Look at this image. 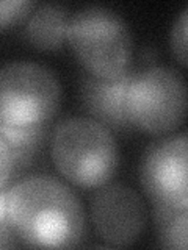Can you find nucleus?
<instances>
[{"mask_svg": "<svg viewBox=\"0 0 188 250\" xmlns=\"http://www.w3.org/2000/svg\"><path fill=\"white\" fill-rule=\"evenodd\" d=\"M6 219L22 244L44 249L75 247L85 234L82 202L50 175H31L8 188Z\"/></svg>", "mask_w": 188, "mask_h": 250, "instance_id": "f257e3e1", "label": "nucleus"}, {"mask_svg": "<svg viewBox=\"0 0 188 250\" xmlns=\"http://www.w3.org/2000/svg\"><path fill=\"white\" fill-rule=\"evenodd\" d=\"M52 160L68 182L80 188L104 186L119 161L112 130L91 117L63 119L52 133Z\"/></svg>", "mask_w": 188, "mask_h": 250, "instance_id": "f03ea898", "label": "nucleus"}, {"mask_svg": "<svg viewBox=\"0 0 188 250\" xmlns=\"http://www.w3.org/2000/svg\"><path fill=\"white\" fill-rule=\"evenodd\" d=\"M66 39L93 75L113 78L130 69L133 39L129 23L107 6L90 5L75 11L69 18Z\"/></svg>", "mask_w": 188, "mask_h": 250, "instance_id": "7ed1b4c3", "label": "nucleus"}, {"mask_svg": "<svg viewBox=\"0 0 188 250\" xmlns=\"http://www.w3.org/2000/svg\"><path fill=\"white\" fill-rule=\"evenodd\" d=\"M61 104V86L49 67L35 61L0 66V124L38 127L50 124Z\"/></svg>", "mask_w": 188, "mask_h": 250, "instance_id": "20e7f679", "label": "nucleus"}, {"mask_svg": "<svg viewBox=\"0 0 188 250\" xmlns=\"http://www.w3.org/2000/svg\"><path fill=\"white\" fill-rule=\"evenodd\" d=\"M130 122L151 135L174 131L185 119L187 84L172 67L154 66L133 72L125 89Z\"/></svg>", "mask_w": 188, "mask_h": 250, "instance_id": "39448f33", "label": "nucleus"}, {"mask_svg": "<svg viewBox=\"0 0 188 250\" xmlns=\"http://www.w3.org/2000/svg\"><path fill=\"white\" fill-rule=\"evenodd\" d=\"M140 178L154 207L187 209V133L162 138L149 146Z\"/></svg>", "mask_w": 188, "mask_h": 250, "instance_id": "423d86ee", "label": "nucleus"}, {"mask_svg": "<svg viewBox=\"0 0 188 250\" xmlns=\"http://www.w3.org/2000/svg\"><path fill=\"white\" fill-rule=\"evenodd\" d=\"M91 222L107 246L127 247L144 231L147 213L135 189L124 183H112L94 194Z\"/></svg>", "mask_w": 188, "mask_h": 250, "instance_id": "0eeeda50", "label": "nucleus"}, {"mask_svg": "<svg viewBox=\"0 0 188 250\" xmlns=\"http://www.w3.org/2000/svg\"><path fill=\"white\" fill-rule=\"evenodd\" d=\"M132 75L133 70L127 69L124 74L113 78L93 74L82 77L80 102L91 119L116 131H127L133 127L125 111V89Z\"/></svg>", "mask_w": 188, "mask_h": 250, "instance_id": "6e6552de", "label": "nucleus"}, {"mask_svg": "<svg viewBox=\"0 0 188 250\" xmlns=\"http://www.w3.org/2000/svg\"><path fill=\"white\" fill-rule=\"evenodd\" d=\"M69 13L66 6L57 3L39 5L28 14L25 23L27 41L41 50H57L68 36Z\"/></svg>", "mask_w": 188, "mask_h": 250, "instance_id": "1a4fd4ad", "label": "nucleus"}, {"mask_svg": "<svg viewBox=\"0 0 188 250\" xmlns=\"http://www.w3.org/2000/svg\"><path fill=\"white\" fill-rule=\"evenodd\" d=\"M49 133V124L38 127H10L0 124V136L8 144L13 155V178L25 170L41 148Z\"/></svg>", "mask_w": 188, "mask_h": 250, "instance_id": "9d476101", "label": "nucleus"}, {"mask_svg": "<svg viewBox=\"0 0 188 250\" xmlns=\"http://www.w3.org/2000/svg\"><path fill=\"white\" fill-rule=\"evenodd\" d=\"M154 224L162 247L187 249V209L154 207Z\"/></svg>", "mask_w": 188, "mask_h": 250, "instance_id": "9b49d317", "label": "nucleus"}, {"mask_svg": "<svg viewBox=\"0 0 188 250\" xmlns=\"http://www.w3.org/2000/svg\"><path fill=\"white\" fill-rule=\"evenodd\" d=\"M33 6L30 0H0V31L24 21Z\"/></svg>", "mask_w": 188, "mask_h": 250, "instance_id": "f8f14e48", "label": "nucleus"}, {"mask_svg": "<svg viewBox=\"0 0 188 250\" xmlns=\"http://www.w3.org/2000/svg\"><path fill=\"white\" fill-rule=\"evenodd\" d=\"M187 16L188 8H184L171 31V49L182 66H187Z\"/></svg>", "mask_w": 188, "mask_h": 250, "instance_id": "ddd939ff", "label": "nucleus"}, {"mask_svg": "<svg viewBox=\"0 0 188 250\" xmlns=\"http://www.w3.org/2000/svg\"><path fill=\"white\" fill-rule=\"evenodd\" d=\"M13 178V155L8 144L0 136V189Z\"/></svg>", "mask_w": 188, "mask_h": 250, "instance_id": "4468645a", "label": "nucleus"}, {"mask_svg": "<svg viewBox=\"0 0 188 250\" xmlns=\"http://www.w3.org/2000/svg\"><path fill=\"white\" fill-rule=\"evenodd\" d=\"M18 246V238L10 225L0 222V249H13Z\"/></svg>", "mask_w": 188, "mask_h": 250, "instance_id": "2eb2a0df", "label": "nucleus"}, {"mask_svg": "<svg viewBox=\"0 0 188 250\" xmlns=\"http://www.w3.org/2000/svg\"><path fill=\"white\" fill-rule=\"evenodd\" d=\"M6 197H8V188H2L0 189V222L8 224L6 219Z\"/></svg>", "mask_w": 188, "mask_h": 250, "instance_id": "dca6fc26", "label": "nucleus"}]
</instances>
